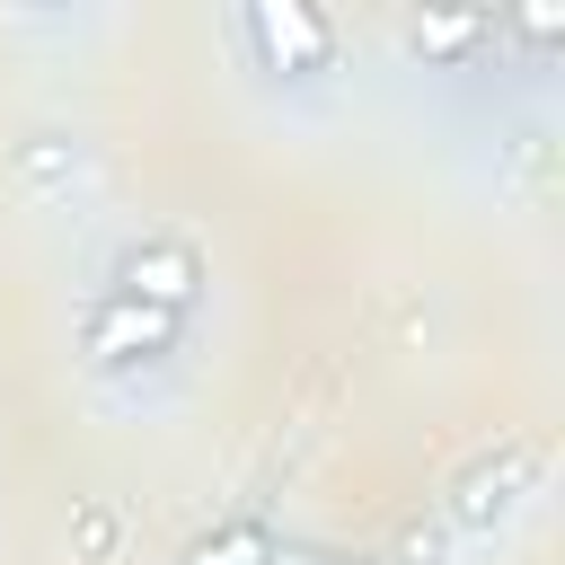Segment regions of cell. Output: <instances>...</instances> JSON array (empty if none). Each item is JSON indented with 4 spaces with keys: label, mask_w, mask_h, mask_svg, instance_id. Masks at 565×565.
<instances>
[{
    "label": "cell",
    "mask_w": 565,
    "mask_h": 565,
    "mask_svg": "<svg viewBox=\"0 0 565 565\" xmlns=\"http://www.w3.org/2000/svg\"><path fill=\"white\" fill-rule=\"evenodd\" d=\"M9 168H18L26 194H53V185L79 177V141H71V132H26V141L9 150Z\"/></svg>",
    "instance_id": "5b68a950"
},
{
    "label": "cell",
    "mask_w": 565,
    "mask_h": 565,
    "mask_svg": "<svg viewBox=\"0 0 565 565\" xmlns=\"http://www.w3.org/2000/svg\"><path fill=\"white\" fill-rule=\"evenodd\" d=\"M486 35H494V18H486V9H433V18H406V44H415V53H433V62H450V53L486 44Z\"/></svg>",
    "instance_id": "52a82bcc"
},
{
    "label": "cell",
    "mask_w": 565,
    "mask_h": 565,
    "mask_svg": "<svg viewBox=\"0 0 565 565\" xmlns=\"http://www.w3.org/2000/svg\"><path fill=\"white\" fill-rule=\"evenodd\" d=\"M62 539H71V565H106L115 539H124V521H115L106 503H71V530H62Z\"/></svg>",
    "instance_id": "ba28073f"
},
{
    "label": "cell",
    "mask_w": 565,
    "mask_h": 565,
    "mask_svg": "<svg viewBox=\"0 0 565 565\" xmlns=\"http://www.w3.org/2000/svg\"><path fill=\"white\" fill-rule=\"evenodd\" d=\"M530 494H539V450L530 441H503V450H486V459H468L450 477V530H494Z\"/></svg>",
    "instance_id": "277c9868"
},
{
    "label": "cell",
    "mask_w": 565,
    "mask_h": 565,
    "mask_svg": "<svg viewBox=\"0 0 565 565\" xmlns=\"http://www.w3.org/2000/svg\"><path fill=\"white\" fill-rule=\"evenodd\" d=\"M106 291H124V300H150V309L185 318V309L203 300V256H194V238H177V230H141V238H124V256H115V282H106Z\"/></svg>",
    "instance_id": "3957f363"
},
{
    "label": "cell",
    "mask_w": 565,
    "mask_h": 565,
    "mask_svg": "<svg viewBox=\"0 0 565 565\" xmlns=\"http://www.w3.org/2000/svg\"><path fill=\"white\" fill-rule=\"evenodd\" d=\"M185 565H282V539L265 521H221L212 539L185 547Z\"/></svg>",
    "instance_id": "8992f818"
},
{
    "label": "cell",
    "mask_w": 565,
    "mask_h": 565,
    "mask_svg": "<svg viewBox=\"0 0 565 565\" xmlns=\"http://www.w3.org/2000/svg\"><path fill=\"white\" fill-rule=\"evenodd\" d=\"M185 335V318L150 309V300H124V291H97L79 309V362L88 371H124V362H168Z\"/></svg>",
    "instance_id": "7a4b0ae2"
},
{
    "label": "cell",
    "mask_w": 565,
    "mask_h": 565,
    "mask_svg": "<svg viewBox=\"0 0 565 565\" xmlns=\"http://www.w3.org/2000/svg\"><path fill=\"white\" fill-rule=\"evenodd\" d=\"M238 44H247L256 71H274V79H318V71H335V18H327V9H300V0H247V9H238Z\"/></svg>",
    "instance_id": "6da1fadb"
}]
</instances>
